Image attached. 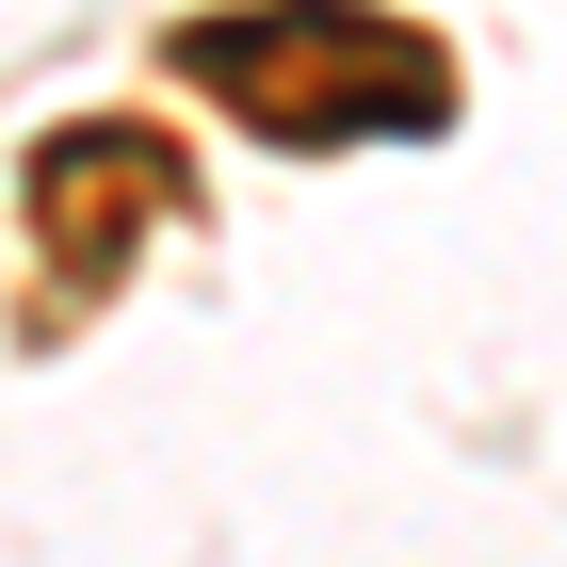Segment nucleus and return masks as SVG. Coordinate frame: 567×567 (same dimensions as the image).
Segmentation results:
<instances>
[{
    "label": "nucleus",
    "instance_id": "nucleus-1",
    "mask_svg": "<svg viewBox=\"0 0 567 567\" xmlns=\"http://www.w3.org/2000/svg\"><path fill=\"white\" fill-rule=\"evenodd\" d=\"M195 82H244L260 97V131L324 146V131H437L454 114V65L405 33H373L357 0H292V17H195L178 33Z\"/></svg>",
    "mask_w": 567,
    "mask_h": 567
}]
</instances>
